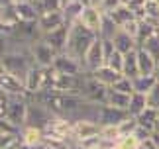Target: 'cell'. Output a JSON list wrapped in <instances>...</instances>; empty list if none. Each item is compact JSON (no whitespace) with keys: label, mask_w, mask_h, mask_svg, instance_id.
I'll list each match as a JSON object with an SVG mask.
<instances>
[{"label":"cell","mask_w":159,"mask_h":149,"mask_svg":"<svg viewBox=\"0 0 159 149\" xmlns=\"http://www.w3.org/2000/svg\"><path fill=\"white\" fill-rule=\"evenodd\" d=\"M98 39V35L93 34L90 29H87L81 22L73 24L69 28V39H67V49L65 53L71 55V57L79 59L83 63V57L87 55V51L90 49V45Z\"/></svg>","instance_id":"1"},{"label":"cell","mask_w":159,"mask_h":149,"mask_svg":"<svg viewBox=\"0 0 159 149\" xmlns=\"http://www.w3.org/2000/svg\"><path fill=\"white\" fill-rule=\"evenodd\" d=\"M0 61H2L4 69L8 71L10 74L18 77L20 80H24V83H26V77H28L30 69L34 67V59H32L30 49H20V51H6L2 57H0Z\"/></svg>","instance_id":"2"},{"label":"cell","mask_w":159,"mask_h":149,"mask_svg":"<svg viewBox=\"0 0 159 149\" xmlns=\"http://www.w3.org/2000/svg\"><path fill=\"white\" fill-rule=\"evenodd\" d=\"M53 77H55V71L53 67H38L34 65L30 69L28 77H26V92L28 96H34L38 92H43V90H51L53 86Z\"/></svg>","instance_id":"3"},{"label":"cell","mask_w":159,"mask_h":149,"mask_svg":"<svg viewBox=\"0 0 159 149\" xmlns=\"http://www.w3.org/2000/svg\"><path fill=\"white\" fill-rule=\"evenodd\" d=\"M30 98V104H28V118H26V126L30 128H35V129H43L51 124V120L55 118V114L49 110V108H45L43 104H39V102H35L32 96H28ZM24 126V128H26Z\"/></svg>","instance_id":"4"},{"label":"cell","mask_w":159,"mask_h":149,"mask_svg":"<svg viewBox=\"0 0 159 149\" xmlns=\"http://www.w3.org/2000/svg\"><path fill=\"white\" fill-rule=\"evenodd\" d=\"M28 104H30L28 94L10 96V100H8L6 120H8L14 128H18V129H22L24 126H26V118H28Z\"/></svg>","instance_id":"5"},{"label":"cell","mask_w":159,"mask_h":149,"mask_svg":"<svg viewBox=\"0 0 159 149\" xmlns=\"http://www.w3.org/2000/svg\"><path fill=\"white\" fill-rule=\"evenodd\" d=\"M84 77H87V73L84 74H59V73H55L51 90L63 92V94H81L83 84H84Z\"/></svg>","instance_id":"6"},{"label":"cell","mask_w":159,"mask_h":149,"mask_svg":"<svg viewBox=\"0 0 159 149\" xmlns=\"http://www.w3.org/2000/svg\"><path fill=\"white\" fill-rule=\"evenodd\" d=\"M108 90L104 84H100L98 80H94L90 74L87 73L84 77V84H83V90L81 94L87 102H93V104H98V106H104L106 104V96H108Z\"/></svg>","instance_id":"7"},{"label":"cell","mask_w":159,"mask_h":149,"mask_svg":"<svg viewBox=\"0 0 159 149\" xmlns=\"http://www.w3.org/2000/svg\"><path fill=\"white\" fill-rule=\"evenodd\" d=\"M104 65H106L104 45H102V39L98 37V39L90 45L87 55L83 57V69H84V73H94V71H98L100 67H104Z\"/></svg>","instance_id":"8"},{"label":"cell","mask_w":159,"mask_h":149,"mask_svg":"<svg viewBox=\"0 0 159 149\" xmlns=\"http://www.w3.org/2000/svg\"><path fill=\"white\" fill-rule=\"evenodd\" d=\"M30 53H32L34 65H38V67H53L55 59H57V51L51 45H47L43 41V37L30 47Z\"/></svg>","instance_id":"9"},{"label":"cell","mask_w":159,"mask_h":149,"mask_svg":"<svg viewBox=\"0 0 159 149\" xmlns=\"http://www.w3.org/2000/svg\"><path fill=\"white\" fill-rule=\"evenodd\" d=\"M102 132V126L98 122H90V120H79L73 122V141L75 143H83L93 138H98Z\"/></svg>","instance_id":"10"},{"label":"cell","mask_w":159,"mask_h":149,"mask_svg":"<svg viewBox=\"0 0 159 149\" xmlns=\"http://www.w3.org/2000/svg\"><path fill=\"white\" fill-rule=\"evenodd\" d=\"M128 118H130V114L126 110H118V108H112V106L104 104L100 108V114H98V124L102 128H118Z\"/></svg>","instance_id":"11"},{"label":"cell","mask_w":159,"mask_h":149,"mask_svg":"<svg viewBox=\"0 0 159 149\" xmlns=\"http://www.w3.org/2000/svg\"><path fill=\"white\" fill-rule=\"evenodd\" d=\"M53 69L59 74H84L83 63L79 59L71 57V55H67V53L57 55V59H55V63H53Z\"/></svg>","instance_id":"12"},{"label":"cell","mask_w":159,"mask_h":149,"mask_svg":"<svg viewBox=\"0 0 159 149\" xmlns=\"http://www.w3.org/2000/svg\"><path fill=\"white\" fill-rule=\"evenodd\" d=\"M63 26H65L63 12H47V14H41L38 18V29L41 32V35H47Z\"/></svg>","instance_id":"13"},{"label":"cell","mask_w":159,"mask_h":149,"mask_svg":"<svg viewBox=\"0 0 159 149\" xmlns=\"http://www.w3.org/2000/svg\"><path fill=\"white\" fill-rule=\"evenodd\" d=\"M102 20H104V14L96 8V6H84V10H83V14H81V22L87 29H90L93 34H96L98 35V32H100V26H102Z\"/></svg>","instance_id":"14"},{"label":"cell","mask_w":159,"mask_h":149,"mask_svg":"<svg viewBox=\"0 0 159 149\" xmlns=\"http://www.w3.org/2000/svg\"><path fill=\"white\" fill-rule=\"evenodd\" d=\"M69 28H71V26H63V28L55 29V32H51V34L43 35V41L47 43V45H51L55 51H57V55L65 53V49H67V39H69Z\"/></svg>","instance_id":"15"},{"label":"cell","mask_w":159,"mask_h":149,"mask_svg":"<svg viewBox=\"0 0 159 149\" xmlns=\"http://www.w3.org/2000/svg\"><path fill=\"white\" fill-rule=\"evenodd\" d=\"M0 90L4 92V94L8 96H20V94H28L26 92V84H24V80H20L18 77L14 74L6 73L2 79H0Z\"/></svg>","instance_id":"16"},{"label":"cell","mask_w":159,"mask_h":149,"mask_svg":"<svg viewBox=\"0 0 159 149\" xmlns=\"http://www.w3.org/2000/svg\"><path fill=\"white\" fill-rule=\"evenodd\" d=\"M84 4L83 0H71V2H65L63 4V18H65V26H73L81 20V14L84 10Z\"/></svg>","instance_id":"17"},{"label":"cell","mask_w":159,"mask_h":149,"mask_svg":"<svg viewBox=\"0 0 159 149\" xmlns=\"http://www.w3.org/2000/svg\"><path fill=\"white\" fill-rule=\"evenodd\" d=\"M90 77H93L94 80H98L100 84H104L106 88H112V86L118 83V80L124 77L122 73H118V71H114V69H110L108 65H104V67H100L98 71H94V73H89Z\"/></svg>","instance_id":"18"},{"label":"cell","mask_w":159,"mask_h":149,"mask_svg":"<svg viewBox=\"0 0 159 149\" xmlns=\"http://www.w3.org/2000/svg\"><path fill=\"white\" fill-rule=\"evenodd\" d=\"M20 143L26 145V147H38V145H43L45 143V133L41 129H35V128H22L20 129Z\"/></svg>","instance_id":"19"},{"label":"cell","mask_w":159,"mask_h":149,"mask_svg":"<svg viewBox=\"0 0 159 149\" xmlns=\"http://www.w3.org/2000/svg\"><path fill=\"white\" fill-rule=\"evenodd\" d=\"M112 43H114V47L118 49L120 53H124V55L130 53V51H136V49H138V41L134 39L132 35H128L124 29H118V32H116Z\"/></svg>","instance_id":"20"},{"label":"cell","mask_w":159,"mask_h":149,"mask_svg":"<svg viewBox=\"0 0 159 149\" xmlns=\"http://www.w3.org/2000/svg\"><path fill=\"white\" fill-rule=\"evenodd\" d=\"M138 65H139V74H155L159 67L157 61L142 47H138Z\"/></svg>","instance_id":"21"},{"label":"cell","mask_w":159,"mask_h":149,"mask_svg":"<svg viewBox=\"0 0 159 149\" xmlns=\"http://www.w3.org/2000/svg\"><path fill=\"white\" fill-rule=\"evenodd\" d=\"M16 6V14H18V20L20 22H38V10H35L34 2H20V4H14Z\"/></svg>","instance_id":"22"},{"label":"cell","mask_w":159,"mask_h":149,"mask_svg":"<svg viewBox=\"0 0 159 149\" xmlns=\"http://www.w3.org/2000/svg\"><path fill=\"white\" fill-rule=\"evenodd\" d=\"M122 74L128 79H136L139 77V65H138V49L136 51H130L124 55V69H122Z\"/></svg>","instance_id":"23"},{"label":"cell","mask_w":159,"mask_h":149,"mask_svg":"<svg viewBox=\"0 0 159 149\" xmlns=\"http://www.w3.org/2000/svg\"><path fill=\"white\" fill-rule=\"evenodd\" d=\"M130 96L132 94H124V92H118V90H108V96H106V106H112V108H118V110H126L130 106Z\"/></svg>","instance_id":"24"},{"label":"cell","mask_w":159,"mask_h":149,"mask_svg":"<svg viewBox=\"0 0 159 149\" xmlns=\"http://www.w3.org/2000/svg\"><path fill=\"white\" fill-rule=\"evenodd\" d=\"M138 126H142L145 129H149L151 133H153V129H155V124L159 120V110H153V108H145L142 114H139L138 118Z\"/></svg>","instance_id":"25"},{"label":"cell","mask_w":159,"mask_h":149,"mask_svg":"<svg viewBox=\"0 0 159 149\" xmlns=\"http://www.w3.org/2000/svg\"><path fill=\"white\" fill-rule=\"evenodd\" d=\"M157 84L155 74H139V77L134 79V92H139V94H148V92Z\"/></svg>","instance_id":"26"},{"label":"cell","mask_w":159,"mask_h":149,"mask_svg":"<svg viewBox=\"0 0 159 149\" xmlns=\"http://www.w3.org/2000/svg\"><path fill=\"white\" fill-rule=\"evenodd\" d=\"M145 108H148V100H145V94L134 92V94L130 96V106H128V114H130V118H138Z\"/></svg>","instance_id":"27"},{"label":"cell","mask_w":159,"mask_h":149,"mask_svg":"<svg viewBox=\"0 0 159 149\" xmlns=\"http://www.w3.org/2000/svg\"><path fill=\"white\" fill-rule=\"evenodd\" d=\"M63 4H65V0H35L34 2V6H35V10H38L39 16L47 14V12H61L63 10Z\"/></svg>","instance_id":"28"},{"label":"cell","mask_w":159,"mask_h":149,"mask_svg":"<svg viewBox=\"0 0 159 149\" xmlns=\"http://www.w3.org/2000/svg\"><path fill=\"white\" fill-rule=\"evenodd\" d=\"M108 16L114 20V24H116L118 28L126 26V24H128V22H132V20H136V14H134V12L128 8V6H120L118 10H114L112 14H108Z\"/></svg>","instance_id":"29"},{"label":"cell","mask_w":159,"mask_h":149,"mask_svg":"<svg viewBox=\"0 0 159 149\" xmlns=\"http://www.w3.org/2000/svg\"><path fill=\"white\" fill-rule=\"evenodd\" d=\"M118 29H120V28L114 24L112 18H110V16H104V20H102V26H100V32H98V37H100V39H108V41H112Z\"/></svg>","instance_id":"30"},{"label":"cell","mask_w":159,"mask_h":149,"mask_svg":"<svg viewBox=\"0 0 159 149\" xmlns=\"http://www.w3.org/2000/svg\"><path fill=\"white\" fill-rule=\"evenodd\" d=\"M159 34V29L155 26H151L149 22H139V34H138V47L142 45L143 41H148L151 35Z\"/></svg>","instance_id":"31"},{"label":"cell","mask_w":159,"mask_h":149,"mask_svg":"<svg viewBox=\"0 0 159 149\" xmlns=\"http://www.w3.org/2000/svg\"><path fill=\"white\" fill-rule=\"evenodd\" d=\"M142 49H145L151 57H153L157 63H159V34H155V35H151L148 41H143L142 45H139Z\"/></svg>","instance_id":"32"},{"label":"cell","mask_w":159,"mask_h":149,"mask_svg":"<svg viewBox=\"0 0 159 149\" xmlns=\"http://www.w3.org/2000/svg\"><path fill=\"white\" fill-rule=\"evenodd\" d=\"M142 147V141H139L136 135H126V138H120L116 141L114 149H139Z\"/></svg>","instance_id":"33"},{"label":"cell","mask_w":159,"mask_h":149,"mask_svg":"<svg viewBox=\"0 0 159 149\" xmlns=\"http://www.w3.org/2000/svg\"><path fill=\"white\" fill-rule=\"evenodd\" d=\"M136 129H138V120L136 118H128L124 124L118 126V133H120V138H126V135H134Z\"/></svg>","instance_id":"34"},{"label":"cell","mask_w":159,"mask_h":149,"mask_svg":"<svg viewBox=\"0 0 159 149\" xmlns=\"http://www.w3.org/2000/svg\"><path fill=\"white\" fill-rule=\"evenodd\" d=\"M106 65L110 67V69H114V71L122 73V69H124V53H120L118 49H116V51L106 59Z\"/></svg>","instance_id":"35"},{"label":"cell","mask_w":159,"mask_h":149,"mask_svg":"<svg viewBox=\"0 0 159 149\" xmlns=\"http://www.w3.org/2000/svg\"><path fill=\"white\" fill-rule=\"evenodd\" d=\"M112 90L124 92V94H134V80H132V79H128V77H122L118 83L112 86Z\"/></svg>","instance_id":"36"},{"label":"cell","mask_w":159,"mask_h":149,"mask_svg":"<svg viewBox=\"0 0 159 149\" xmlns=\"http://www.w3.org/2000/svg\"><path fill=\"white\" fill-rule=\"evenodd\" d=\"M145 100H148V108L159 110V83L145 94Z\"/></svg>","instance_id":"37"},{"label":"cell","mask_w":159,"mask_h":149,"mask_svg":"<svg viewBox=\"0 0 159 149\" xmlns=\"http://www.w3.org/2000/svg\"><path fill=\"white\" fill-rule=\"evenodd\" d=\"M120 6H124V4H122V0H104V2L98 6V10L104 16H108V14H112L114 10H118Z\"/></svg>","instance_id":"38"},{"label":"cell","mask_w":159,"mask_h":149,"mask_svg":"<svg viewBox=\"0 0 159 149\" xmlns=\"http://www.w3.org/2000/svg\"><path fill=\"white\" fill-rule=\"evenodd\" d=\"M120 29H124V32L128 34V35H132L134 39L138 41V34H139V20L136 18V20H132V22H128L126 26H122Z\"/></svg>","instance_id":"39"},{"label":"cell","mask_w":159,"mask_h":149,"mask_svg":"<svg viewBox=\"0 0 159 149\" xmlns=\"http://www.w3.org/2000/svg\"><path fill=\"white\" fill-rule=\"evenodd\" d=\"M0 133H20V129L14 128L6 118H0Z\"/></svg>","instance_id":"40"},{"label":"cell","mask_w":159,"mask_h":149,"mask_svg":"<svg viewBox=\"0 0 159 149\" xmlns=\"http://www.w3.org/2000/svg\"><path fill=\"white\" fill-rule=\"evenodd\" d=\"M145 4H148V0H130L126 6L134 12V14H139V12L145 8Z\"/></svg>","instance_id":"41"},{"label":"cell","mask_w":159,"mask_h":149,"mask_svg":"<svg viewBox=\"0 0 159 149\" xmlns=\"http://www.w3.org/2000/svg\"><path fill=\"white\" fill-rule=\"evenodd\" d=\"M134 135H136V138H138L139 141H142V143H143V141H148V139H151V138H153V133H151L149 129L142 128V126H138V129H136V133H134Z\"/></svg>","instance_id":"42"},{"label":"cell","mask_w":159,"mask_h":149,"mask_svg":"<svg viewBox=\"0 0 159 149\" xmlns=\"http://www.w3.org/2000/svg\"><path fill=\"white\" fill-rule=\"evenodd\" d=\"M8 100L10 96L4 94L2 90H0V118H6V110H8Z\"/></svg>","instance_id":"43"},{"label":"cell","mask_w":159,"mask_h":149,"mask_svg":"<svg viewBox=\"0 0 159 149\" xmlns=\"http://www.w3.org/2000/svg\"><path fill=\"white\" fill-rule=\"evenodd\" d=\"M8 47H10V39H8V35L0 32V57L8 51Z\"/></svg>","instance_id":"44"},{"label":"cell","mask_w":159,"mask_h":149,"mask_svg":"<svg viewBox=\"0 0 159 149\" xmlns=\"http://www.w3.org/2000/svg\"><path fill=\"white\" fill-rule=\"evenodd\" d=\"M139 149H157V147L153 143V139H148V141H143V143H142V147H139Z\"/></svg>","instance_id":"45"},{"label":"cell","mask_w":159,"mask_h":149,"mask_svg":"<svg viewBox=\"0 0 159 149\" xmlns=\"http://www.w3.org/2000/svg\"><path fill=\"white\" fill-rule=\"evenodd\" d=\"M18 149H47V145L43 143V145H38V147H26V145H22V143H20V147H18Z\"/></svg>","instance_id":"46"},{"label":"cell","mask_w":159,"mask_h":149,"mask_svg":"<svg viewBox=\"0 0 159 149\" xmlns=\"http://www.w3.org/2000/svg\"><path fill=\"white\" fill-rule=\"evenodd\" d=\"M102 2H104V0H89L87 4H89V6H96V8H98V6H100Z\"/></svg>","instance_id":"47"},{"label":"cell","mask_w":159,"mask_h":149,"mask_svg":"<svg viewBox=\"0 0 159 149\" xmlns=\"http://www.w3.org/2000/svg\"><path fill=\"white\" fill-rule=\"evenodd\" d=\"M151 139H153V143H155V147L159 149V133H153V138H151Z\"/></svg>","instance_id":"48"},{"label":"cell","mask_w":159,"mask_h":149,"mask_svg":"<svg viewBox=\"0 0 159 149\" xmlns=\"http://www.w3.org/2000/svg\"><path fill=\"white\" fill-rule=\"evenodd\" d=\"M6 73H8V71H6V69H4V65H2V61H0V79H2V77H4V74H6Z\"/></svg>","instance_id":"49"},{"label":"cell","mask_w":159,"mask_h":149,"mask_svg":"<svg viewBox=\"0 0 159 149\" xmlns=\"http://www.w3.org/2000/svg\"><path fill=\"white\" fill-rule=\"evenodd\" d=\"M153 133H159V120H157V124H155V129H153Z\"/></svg>","instance_id":"50"},{"label":"cell","mask_w":159,"mask_h":149,"mask_svg":"<svg viewBox=\"0 0 159 149\" xmlns=\"http://www.w3.org/2000/svg\"><path fill=\"white\" fill-rule=\"evenodd\" d=\"M14 4H20V2H30V0H12Z\"/></svg>","instance_id":"51"},{"label":"cell","mask_w":159,"mask_h":149,"mask_svg":"<svg viewBox=\"0 0 159 149\" xmlns=\"http://www.w3.org/2000/svg\"><path fill=\"white\" fill-rule=\"evenodd\" d=\"M155 79H157V83H159V67H157V71H155Z\"/></svg>","instance_id":"52"},{"label":"cell","mask_w":159,"mask_h":149,"mask_svg":"<svg viewBox=\"0 0 159 149\" xmlns=\"http://www.w3.org/2000/svg\"><path fill=\"white\" fill-rule=\"evenodd\" d=\"M128 2H130V0H122V4H124V6H126V4H128Z\"/></svg>","instance_id":"53"},{"label":"cell","mask_w":159,"mask_h":149,"mask_svg":"<svg viewBox=\"0 0 159 149\" xmlns=\"http://www.w3.org/2000/svg\"><path fill=\"white\" fill-rule=\"evenodd\" d=\"M83 2H84V4H87V2H89V0H83Z\"/></svg>","instance_id":"54"},{"label":"cell","mask_w":159,"mask_h":149,"mask_svg":"<svg viewBox=\"0 0 159 149\" xmlns=\"http://www.w3.org/2000/svg\"><path fill=\"white\" fill-rule=\"evenodd\" d=\"M65 2H71V0H65Z\"/></svg>","instance_id":"55"},{"label":"cell","mask_w":159,"mask_h":149,"mask_svg":"<svg viewBox=\"0 0 159 149\" xmlns=\"http://www.w3.org/2000/svg\"><path fill=\"white\" fill-rule=\"evenodd\" d=\"M34 2H35V0H34Z\"/></svg>","instance_id":"56"},{"label":"cell","mask_w":159,"mask_h":149,"mask_svg":"<svg viewBox=\"0 0 159 149\" xmlns=\"http://www.w3.org/2000/svg\"><path fill=\"white\" fill-rule=\"evenodd\" d=\"M157 2H159V0H157Z\"/></svg>","instance_id":"57"}]
</instances>
